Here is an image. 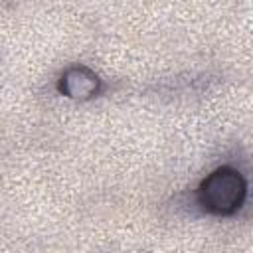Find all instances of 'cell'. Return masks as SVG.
Segmentation results:
<instances>
[{"instance_id":"6da1fadb","label":"cell","mask_w":253,"mask_h":253,"mask_svg":"<svg viewBox=\"0 0 253 253\" xmlns=\"http://www.w3.org/2000/svg\"><path fill=\"white\" fill-rule=\"evenodd\" d=\"M204 202L211 210H233L243 196V182L233 170H217L204 182Z\"/></svg>"},{"instance_id":"7a4b0ae2","label":"cell","mask_w":253,"mask_h":253,"mask_svg":"<svg viewBox=\"0 0 253 253\" xmlns=\"http://www.w3.org/2000/svg\"><path fill=\"white\" fill-rule=\"evenodd\" d=\"M97 77L87 69H71L63 79V89L71 97H87L95 91Z\"/></svg>"}]
</instances>
